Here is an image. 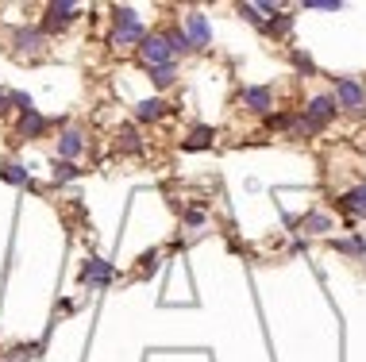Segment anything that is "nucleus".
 <instances>
[{
	"label": "nucleus",
	"mask_w": 366,
	"mask_h": 362,
	"mask_svg": "<svg viewBox=\"0 0 366 362\" xmlns=\"http://www.w3.org/2000/svg\"><path fill=\"white\" fill-rule=\"evenodd\" d=\"M139 54H143V62L151 66V70H158V66H170V39L166 35H151V39H143V46H139Z\"/></svg>",
	"instance_id": "1"
},
{
	"label": "nucleus",
	"mask_w": 366,
	"mask_h": 362,
	"mask_svg": "<svg viewBox=\"0 0 366 362\" xmlns=\"http://www.w3.org/2000/svg\"><path fill=\"white\" fill-rule=\"evenodd\" d=\"M335 116V100L332 97H316L313 104H308V120H305V131H313V128H320L324 120H332Z\"/></svg>",
	"instance_id": "2"
},
{
	"label": "nucleus",
	"mask_w": 366,
	"mask_h": 362,
	"mask_svg": "<svg viewBox=\"0 0 366 362\" xmlns=\"http://www.w3.org/2000/svg\"><path fill=\"white\" fill-rule=\"evenodd\" d=\"M43 46H46L43 31H35V27H20V31H16V51L20 54H39Z\"/></svg>",
	"instance_id": "3"
},
{
	"label": "nucleus",
	"mask_w": 366,
	"mask_h": 362,
	"mask_svg": "<svg viewBox=\"0 0 366 362\" xmlns=\"http://www.w3.org/2000/svg\"><path fill=\"white\" fill-rule=\"evenodd\" d=\"M335 100H340L343 108H362V104H366V97H362V89H359V81H351V78L335 85Z\"/></svg>",
	"instance_id": "4"
},
{
	"label": "nucleus",
	"mask_w": 366,
	"mask_h": 362,
	"mask_svg": "<svg viewBox=\"0 0 366 362\" xmlns=\"http://www.w3.org/2000/svg\"><path fill=\"white\" fill-rule=\"evenodd\" d=\"M127 43H143V27L135 24H120L116 27V35H112V46H127Z\"/></svg>",
	"instance_id": "5"
},
{
	"label": "nucleus",
	"mask_w": 366,
	"mask_h": 362,
	"mask_svg": "<svg viewBox=\"0 0 366 362\" xmlns=\"http://www.w3.org/2000/svg\"><path fill=\"white\" fill-rule=\"evenodd\" d=\"M108 274H112V266H108V262L93 259V262L85 266V274H81V281H85V285H100V281H108Z\"/></svg>",
	"instance_id": "6"
},
{
	"label": "nucleus",
	"mask_w": 366,
	"mask_h": 362,
	"mask_svg": "<svg viewBox=\"0 0 366 362\" xmlns=\"http://www.w3.org/2000/svg\"><path fill=\"white\" fill-rule=\"evenodd\" d=\"M189 35H193V46H209V24H204V16L201 12H193L189 20Z\"/></svg>",
	"instance_id": "7"
},
{
	"label": "nucleus",
	"mask_w": 366,
	"mask_h": 362,
	"mask_svg": "<svg viewBox=\"0 0 366 362\" xmlns=\"http://www.w3.org/2000/svg\"><path fill=\"white\" fill-rule=\"evenodd\" d=\"M81 147H85V143H81V135H78V131H66V135L58 139V155H62V158H73V155H81Z\"/></svg>",
	"instance_id": "8"
},
{
	"label": "nucleus",
	"mask_w": 366,
	"mask_h": 362,
	"mask_svg": "<svg viewBox=\"0 0 366 362\" xmlns=\"http://www.w3.org/2000/svg\"><path fill=\"white\" fill-rule=\"evenodd\" d=\"M162 108H166L162 100H143L135 108V120H158V116H162Z\"/></svg>",
	"instance_id": "9"
},
{
	"label": "nucleus",
	"mask_w": 366,
	"mask_h": 362,
	"mask_svg": "<svg viewBox=\"0 0 366 362\" xmlns=\"http://www.w3.org/2000/svg\"><path fill=\"white\" fill-rule=\"evenodd\" d=\"M0 177L12 181V185H27V181H31V177H27V170H23V166H16V162H8V166L0 170Z\"/></svg>",
	"instance_id": "10"
},
{
	"label": "nucleus",
	"mask_w": 366,
	"mask_h": 362,
	"mask_svg": "<svg viewBox=\"0 0 366 362\" xmlns=\"http://www.w3.org/2000/svg\"><path fill=\"white\" fill-rule=\"evenodd\" d=\"M343 201H347V208H351V212L366 216V185H359V189H355V193H347Z\"/></svg>",
	"instance_id": "11"
},
{
	"label": "nucleus",
	"mask_w": 366,
	"mask_h": 362,
	"mask_svg": "<svg viewBox=\"0 0 366 362\" xmlns=\"http://www.w3.org/2000/svg\"><path fill=\"white\" fill-rule=\"evenodd\" d=\"M247 104H251L255 112H266V108H270V93H266V89H247Z\"/></svg>",
	"instance_id": "12"
},
{
	"label": "nucleus",
	"mask_w": 366,
	"mask_h": 362,
	"mask_svg": "<svg viewBox=\"0 0 366 362\" xmlns=\"http://www.w3.org/2000/svg\"><path fill=\"white\" fill-rule=\"evenodd\" d=\"M151 78H155L158 89H166V85L174 81V66H158V70H151Z\"/></svg>",
	"instance_id": "13"
},
{
	"label": "nucleus",
	"mask_w": 366,
	"mask_h": 362,
	"mask_svg": "<svg viewBox=\"0 0 366 362\" xmlns=\"http://www.w3.org/2000/svg\"><path fill=\"white\" fill-rule=\"evenodd\" d=\"M39 131H43V116H35V112H31V116L23 120V135H39Z\"/></svg>",
	"instance_id": "14"
},
{
	"label": "nucleus",
	"mask_w": 366,
	"mask_h": 362,
	"mask_svg": "<svg viewBox=\"0 0 366 362\" xmlns=\"http://www.w3.org/2000/svg\"><path fill=\"white\" fill-rule=\"evenodd\" d=\"M209 143H212V131L209 128H197L193 139H189V147H209Z\"/></svg>",
	"instance_id": "15"
},
{
	"label": "nucleus",
	"mask_w": 366,
	"mask_h": 362,
	"mask_svg": "<svg viewBox=\"0 0 366 362\" xmlns=\"http://www.w3.org/2000/svg\"><path fill=\"white\" fill-rule=\"evenodd\" d=\"M305 227H313V232H328L332 220H328V216H305Z\"/></svg>",
	"instance_id": "16"
},
{
	"label": "nucleus",
	"mask_w": 366,
	"mask_h": 362,
	"mask_svg": "<svg viewBox=\"0 0 366 362\" xmlns=\"http://www.w3.org/2000/svg\"><path fill=\"white\" fill-rule=\"evenodd\" d=\"M78 170L70 166V162H62V166H54V181H66V177H73Z\"/></svg>",
	"instance_id": "17"
}]
</instances>
